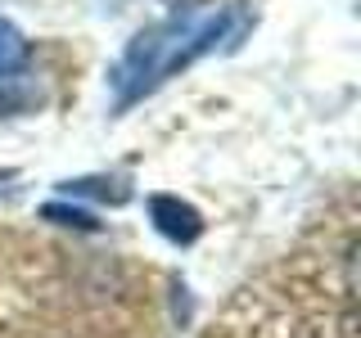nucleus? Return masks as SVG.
<instances>
[{"instance_id":"1","label":"nucleus","mask_w":361,"mask_h":338,"mask_svg":"<svg viewBox=\"0 0 361 338\" xmlns=\"http://www.w3.org/2000/svg\"><path fill=\"white\" fill-rule=\"evenodd\" d=\"M253 23L257 18L244 0H185V5H176L172 14L140 27L127 41V50L113 59L109 68L113 108L127 113L145 95H154L158 86H167L176 73L199 63L203 54L235 50Z\"/></svg>"},{"instance_id":"6","label":"nucleus","mask_w":361,"mask_h":338,"mask_svg":"<svg viewBox=\"0 0 361 338\" xmlns=\"http://www.w3.org/2000/svg\"><path fill=\"white\" fill-rule=\"evenodd\" d=\"M14 180H18V167H0V194H9Z\"/></svg>"},{"instance_id":"5","label":"nucleus","mask_w":361,"mask_h":338,"mask_svg":"<svg viewBox=\"0 0 361 338\" xmlns=\"http://www.w3.org/2000/svg\"><path fill=\"white\" fill-rule=\"evenodd\" d=\"M41 217H45V221H54V225H68V230H99V221L90 217L86 208H73V203H59V199L45 203Z\"/></svg>"},{"instance_id":"4","label":"nucleus","mask_w":361,"mask_h":338,"mask_svg":"<svg viewBox=\"0 0 361 338\" xmlns=\"http://www.w3.org/2000/svg\"><path fill=\"white\" fill-rule=\"evenodd\" d=\"M27 59H32V41L23 37V27L14 18L0 14V82L27 73Z\"/></svg>"},{"instance_id":"3","label":"nucleus","mask_w":361,"mask_h":338,"mask_svg":"<svg viewBox=\"0 0 361 338\" xmlns=\"http://www.w3.org/2000/svg\"><path fill=\"white\" fill-rule=\"evenodd\" d=\"M63 199H99L109 208H122L131 203V185L122 176H77V180H59Z\"/></svg>"},{"instance_id":"2","label":"nucleus","mask_w":361,"mask_h":338,"mask_svg":"<svg viewBox=\"0 0 361 338\" xmlns=\"http://www.w3.org/2000/svg\"><path fill=\"white\" fill-rule=\"evenodd\" d=\"M149 221H154V230L176 248L199 244V234H203V212L195 203H185L180 194H154L149 199Z\"/></svg>"}]
</instances>
